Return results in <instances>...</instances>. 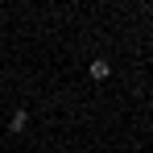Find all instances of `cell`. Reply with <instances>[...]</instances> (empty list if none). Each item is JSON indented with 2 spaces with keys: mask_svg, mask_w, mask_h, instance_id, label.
Returning a JSON list of instances; mask_svg holds the SVG:
<instances>
[{
  "mask_svg": "<svg viewBox=\"0 0 153 153\" xmlns=\"http://www.w3.org/2000/svg\"><path fill=\"white\" fill-rule=\"evenodd\" d=\"M108 75H112V66H108L103 58H95V62H91V79H108Z\"/></svg>",
  "mask_w": 153,
  "mask_h": 153,
  "instance_id": "7a4b0ae2",
  "label": "cell"
},
{
  "mask_svg": "<svg viewBox=\"0 0 153 153\" xmlns=\"http://www.w3.org/2000/svg\"><path fill=\"white\" fill-rule=\"evenodd\" d=\"M25 124H29V112H25V108H17L13 120H8V128H13V132H25Z\"/></svg>",
  "mask_w": 153,
  "mask_h": 153,
  "instance_id": "6da1fadb",
  "label": "cell"
}]
</instances>
